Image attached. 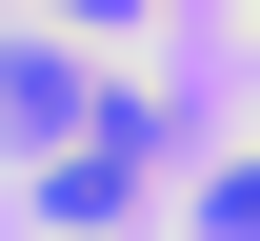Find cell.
<instances>
[{
	"instance_id": "6da1fadb",
	"label": "cell",
	"mask_w": 260,
	"mask_h": 241,
	"mask_svg": "<svg viewBox=\"0 0 260 241\" xmlns=\"http://www.w3.org/2000/svg\"><path fill=\"white\" fill-rule=\"evenodd\" d=\"M220 221H260V161H240V181H220Z\"/></svg>"
}]
</instances>
